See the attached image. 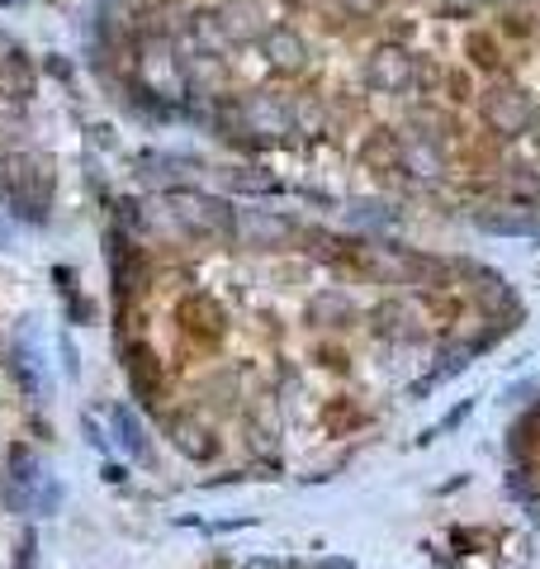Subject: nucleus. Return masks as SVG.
Segmentation results:
<instances>
[{
    "label": "nucleus",
    "mask_w": 540,
    "mask_h": 569,
    "mask_svg": "<svg viewBox=\"0 0 540 569\" xmlns=\"http://www.w3.org/2000/svg\"><path fill=\"white\" fill-rule=\"evenodd\" d=\"M58 194V167L43 152H10L0 157V204L24 223H43Z\"/></svg>",
    "instance_id": "f257e3e1"
},
{
    "label": "nucleus",
    "mask_w": 540,
    "mask_h": 569,
    "mask_svg": "<svg viewBox=\"0 0 540 569\" xmlns=\"http://www.w3.org/2000/svg\"><path fill=\"white\" fill-rule=\"evenodd\" d=\"M171 219L186 228L190 238H209V242H232L238 233V209H232L223 194H204V190H171L167 194Z\"/></svg>",
    "instance_id": "f03ea898"
},
{
    "label": "nucleus",
    "mask_w": 540,
    "mask_h": 569,
    "mask_svg": "<svg viewBox=\"0 0 540 569\" xmlns=\"http://www.w3.org/2000/svg\"><path fill=\"white\" fill-rule=\"evenodd\" d=\"M138 86L152 100H161V104L186 100L190 96V86H186V58H176V48L167 39H142V48H138Z\"/></svg>",
    "instance_id": "7ed1b4c3"
},
{
    "label": "nucleus",
    "mask_w": 540,
    "mask_h": 569,
    "mask_svg": "<svg viewBox=\"0 0 540 569\" xmlns=\"http://www.w3.org/2000/svg\"><path fill=\"white\" fill-rule=\"evenodd\" d=\"M238 119H242V138L247 142H284L290 133H299L294 129V110L280 96H266V91L238 100Z\"/></svg>",
    "instance_id": "20e7f679"
},
{
    "label": "nucleus",
    "mask_w": 540,
    "mask_h": 569,
    "mask_svg": "<svg viewBox=\"0 0 540 569\" xmlns=\"http://www.w3.org/2000/svg\"><path fill=\"white\" fill-rule=\"evenodd\" d=\"M418 81V58L403 43H374L366 58V86L380 96H399Z\"/></svg>",
    "instance_id": "39448f33"
},
{
    "label": "nucleus",
    "mask_w": 540,
    "mask_h": 569,
    "mask_svg": "<svg viewBox=\"0 0 540 569\" xmlns=\"http://www.w3.org/2000/svg\"><path fill=\"white\" fill-rule=\"evenodd\" d=\"M531 114H536V100L527 86H498V91L483 96V123L498 138H521L531 129Z\"/></svg>",
    "instance_id": "423d86ee"
},
{
    "label": "nucleus",
    "mask_w": 540,
    "mask_h": 569,
    "mask_svg": "<svg viewBox=\"0 0 540 569\" xmlns=\"http://www.w3.org/2000/svg\"><path fill=\"white\" fill-rule=\"evenodd\" d=\"M48 479L43 470V456L29 447V441H14L6 451V503L10 512H33V493Z\"/></svg>",
    "instance_id": "0eeeda50"
},
{
    "label": "nucleus",
    "mask_w": 540,
    "mask_h": 569,
    "mask_svg": "<svg viewBox=\"0 0 540 569\" xmlns=\"http://www.w3.org/2000/svg\"><path fill=\"white\" fill-rule=\"evenodd\" d=\"M232 242L247 247V252H284V247L294 242V223L270 209H238V233H232Z\"/></svg>",
    "instance_id": "6e6552de"
},
{
    "label": "nucleus",
    "mask_w": 540,
    "mask_h": 569,
    "mask_svg": "<svg viewBox=\"0 0 540 569\" xmlns=\"http://www.w3.org/2000/svg\"><path fill=\"white\" fill-rule=\"evenodd\" d=\"M123 376H129V389L142 408H157L161 403V389H167V366L157 361V351L148 342H129L123 351Z\"/></svg>",
    "instance_id": "1a4fd4ad"
},
{
    "label": "nucleus",
    "mask_w": 540,
    "mask_h": 569,
    "mask_svg": "<svg viewBox=\"0 0 540 569\" xmlns=\"http://www.w3.org/2000/svg\"><path fill=\"white\" fill-rule=\"evenodd\" d=\"M261 58L276 77H299L309 67V39L294 29V24H270L261 33Z\"/></svg>",
    "instance_id": "9d476101"
},
{
    "label": "nucleus",
    "mask_w": 540,
    "mask_h": 569,
    "mask_svg": "<svg viewBox=\"0 0 540 569\" xmlns=\"http://www.w3.org/2000/svg\"><path fill=\"white\" fill-rule=\"evenodd\" d=\"M470 219L489 238H536L540 233V219L531 204H479Z\"/></svg>",
    "instance_id": "9b49d317"
},
{
    "label": "nucleus",
    "mask_w": 540,
    "mask_h": 569,
    "mask_svg": "<svg viewBox=\"0 0 540 569\" xmlns=\"http://www.w3.org/2000/svg\"><path fill=\"white\" fill-rule=\"evenodd\" d=\"M167 441L186 460H194V466H204V460L219 456V437H213V427L200 422L194 413H171L167 418Z\"/></svg>",
    "instance_id": "f8f14e48"
},
{
    "label": "nucleus",
    "mask_w": 540,
    "mask_h": 569,
    "mask_svg": "<svg viewBox=\"0 0 540 569\" xmlns=\"http://www.w3.org/2000/svg\"><path fill=\"white\" fill-rule=\"evenodd\" d=\"M219 29L228 43H261V33L270 29L261 0H219Z\"/></svg>",
    "instance_id": "ddd939ff"
},
{
    "label": "nucleus",
    "mask_w": 540,
    "mask_h": 569,
    "mask_svg": "<svg viewBox=\"0 0 540 569\" xmlns=\"http://www.w3.org/2000/svg\"><path fill=\"white\" fill-rule=\"evenodd\" d=\"M33 86H39V71H33V58L20 48V43H10V39H0V96L6 100H33Z\"/></svg>",
    "instance_id": "4468645a"
},
{
    "label": "nucleus",
    "mask_w": 540,
    "mask_h": 569,
    "mask_svg": "<svg viewBox=\"0 0 540 569\" xmlns=\"http://www.w3.org/2000/svg\"><path fill=\"white\" fill-rule=\"evenodd\" d=\"M399 171L403 176H412V181H441V176L450 171V162H446V148L437 138H403L399 142Z\"/></svg>",
    "instance_id": "2eb2a0df"
},
{
    "label": "nucleus",
    "mask_w": 540,
    "mask_h": 569,
    "mask_svg": "<svg viewBox=\"0 0 540 569\" xmlns=\"http://www.w3.org/2000/svg\"><path fill=\"white\" fill-rule=\"evenodd\" d=\"M186 86H190V96H209V100H219L228 91V62L219 58V52H194V58H186Z\"/></svg>",
    "instance_id": "dca6fc26"
},
{
    "label": "nucleus",
    "mask_w": 540,
    "mask_h": 569,
    "mask_svg": "<svg viewBox=\"0 0 540 569\" xmlns=\"http://www.w3.org/2000/svg\"><path fill=\"white\" fill-rule=\"evenodd\" d=\"M110 422H114V437H119V447L129 451V460H138V466H152V441L148 432H142V422L133 408H110Z\"/></svg>",
    "instance_id": "f3484780"
},
{
    "label": "nucleus",
    "mask_w": 540,
    "mask_h": 569,
    "mask_svg": "<svg viewBox=\"0 0 540 569\" xmlns=\"http://www.w3.org/2000/svg\"><path fill=\"white\" fill-rule=\"evenodd\" d=\"M176 318L186 323V332H194V337H219L223 332V309L213 305V299H204V295H190V299H180V309H176Z\"/></svg>",
    "instance_id": "a211bd4d"
},
{
    "label": "nucleus",
    "mask_w": 540,
    "mask_h": 569,
    "mask_svg": "<svg viewBox=\"0 0 540 569\" xmlns=\"http://www.w3.org/2000/svg\"><path fill=\"white\" fill-rule=\"evenodd\" d=\"M190 39L200 43L194 52H219V48L228 43L223 29H219V14H213V10H194V14H190Z\"/></svg>",
    "instance_id": "6ab92c4d"
},
{
    "label": "nucleus",
    "mask_w": 540,
    "mask_h": 569,
    "mask_svg": "<svg viewBox=\"0 0 540 569\" xmlns=\"http://www.w3.org/2000/svg\"><path fill=\"white\" fill-rule=\"evenodd\" d=\"M309 318H313V323H322V328H341L351 318V299L347 295H332V290L318 295L313 305H309Z\"/></svg>",
    "instance_id": "aec40b11"
},
{
    "label": "nucleus",
    "mask_w": 540,
    "mask_h": 569,
    "mask_svg": "<svg viewBox=\"0 0 540 569\" xmlns=\"http://www.w3.org/2000/svg\"><path fill=\"white\" fill-rule=\"evenodd\" d=\"M228 186H232V190H242V194H276V190H280L276 176H266V171H257V167L228 171Z\"/></svg>",
    "instance_id": "412c9836"
},
{
    "label": "nucleus",
    "mask_w": 540,
    "mask_h": 569,
    "mask_svg": "<svg viewBox=\"0 0 540 569\" xmlns=\"http://www.w3.org/2000/svg\"><path fill=\"white\" fill-rule=\"evenodd\" d=\"M62 479H43V485H39V493H33V518H48V512H58L62 508Z\"/></svg>",
    "instance_id": "4be33fe9"
},
{
    "label": "nucleus",
    "mask_w": 540,
    "mask_h": 569,
    "mask_svg": "<svg viewBox=\"0 0 540 569\" xmlns=\"http://www.w3.org/2000/svg\"><path fill=\"white\" fill-rule=\"evenodd\" d=\"M14 569H39V531L24 527L20 541H14V556H10Z\"/></svg>",
    "instance_id": "5701e85b"
},
{
    "label": "nucleus",
    "mask_w": 540,
    "mask_h": 569,
    "mask_svg": "<svg viewBox=\"0 0 540 569\" xmlns=\"http://www.w3.org/2000/svg\"><path fill=\"white\" fill-rule=\"evenodd\" d=\"M483 0H441V20H474Z\"/></svg>",
    "instance_id": "b1692460"
},
{
    "label": "nucleus",
    "mask_w": 540,
    "mask_h": 569,
    "mask_svg": "<svg viewBox=\"0 0 540 569\" xmlns=\"http://www.w3.org/2000/svg\"><path fill=\"white\" fill-rule=\"evenodd\" d=\"M58 351H62V370H67V380H81V361H77V347H71V337H58Z\"/></svg>",
    "instance_id": "393cba45"
},
{
    "label": "nucleus",
    "mask_w": 540,
    "mask_h": 569,
    "mask_svg": "<svg viewBox=\"0 0 540 569\" xmlns=\"http://www.w3.org/2000/svg\"><path fill=\"white\" fill-rule=\"evenodd\" d=\"M384 0H341V10L351 14V20H370V14H380Z\"/></svg>",
    "instance_id": "a878e982"
},
{
    "label": "nucleus",
    "mask_w": 540,
    "mask_h": 569,
    "mask_svg": "<svg viewBox=\"0 0 540 569\" xmlns=\"http://www.w3.org/2000/svg\"><path fill=\"white\" fill-rule=\"evenodd\" d=\"M81 427H86V441H90V447H96V451H110V441H104V432H100L96 422H90V413L81 418Z\"/></svg>",
    "instance_id": "bb28decb"
},
{
    "label": "nucleus",
    "mask_w": 540,
    "mask_h": 569,
    "mask_svg": "<svg viewBox=\"0 0 540 569\" xmlns=\"http://www.w3.org/2000/svg\"><path fill=\"white\" fill-rule=\"evenodd\" d=\"M527 138H536V142H540V104H536V114H531V129H527Z\"/></svg>",
    "instance_id": "cd10ccee"
}]
</instances>
